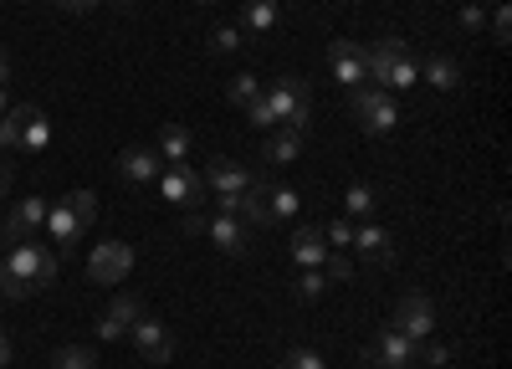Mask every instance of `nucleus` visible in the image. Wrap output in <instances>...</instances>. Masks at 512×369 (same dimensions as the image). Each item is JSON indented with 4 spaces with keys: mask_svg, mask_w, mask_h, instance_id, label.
I'll return each instance as SVG.
<instances>
[{
    "mask_svg": "<svg viewBox=\"0 0 512 369\" xmlns=\"http://www.w3.org/2000/svg\"><path fill=\"white\" fill-rule=\"evenodd\" d=\"M195 6H216V0H195Z\"/></svg>",
    "mask_w": 512,
    "mask_h": 369,
    "instance_id": "obj_45",
    "label": "nucleus"
},
{
    "mask_svg": "<svg viewBox=\"0 0 512 369\" xmlns=\"http://www.w3.org/2000/svg\"><path fill=\"white\" fill-rule=\"evenodd\" d=\"M323 241H328V252H349V241H354V221H349V216H344V221H328Z\"/></svg>",
    "mask_w": 512,
    "mask_h": 369,
    "instance_id": "obj_31",
    "label": "nucleus"
},
{
    "mask_svg": "<svg viewBox=\"0 0 512 369\" xmlns=\"http://www.w3.org/2000/svg\"><path fill=\"white\" fill-rule=\"evenodd\" d=\"M246 31H256V36L277 31V0H251L246 6Z\"/></svg>",
    "mask_w": 512,
    "mask_h": 369,
    "instance_id": "obj_27",
    "label": "nucleus"
},
{
    "mask_svg": "<svg viewBox=\"0 0 512 369\" xmlns=\"http://www.w3.org/2000/svg\"><path fill=\"white\" fill-rule=\"evenodd\" d=\"M62 272V257L52 252V246H36V241H21L11 246V252H0V298H31L41 293V287H52Z\"/></svg>",
    "mask_w": 512,
    "mask_h": 369,
    "instance_id": "obj_1",
    "label": "nucleus"
},
{
    "mask_svg": "<svg viewBox=\"0 0 512 369\" xmlns=\"http://www.w3.org/2000/svg\"><path fill=\"white\" fill-rule=\"evenodd\" d=\"M11 72H16V67H11V52L0 47V88H6V82H11Z\"/></svg>",
    "mask_w": 512,
    "mask_h": 369,
    "instance_id": "obj_40",
    "label": "nucleus"
},
{
    "mask_svg": "<svg viewBox=\"0 0 512 369\" xmlns=\"http://www.w3.org/2000/svg\"><path fill=\"white\" fill-rule=\"evenodd\" d=\"M118 175H123L128 185H154V180L164 175V159H159L154 144H128V149L118 154Z\"/></svg>",
    "mask_w": 512,
    "mask_h": 369,
    "instance_id": "obj_12",
    "label": "nucleus"
},
{
    "mask_svg": "<svg viewBox=\"0 0 512 369\" xmlns=\"http://www.w3.org/2000/svg\"><path fill=\"white\" fill-rule=\"evenodd\" d=\"M262 98H267V108H272V118L282 123V129H292V134L313 129V88L297 72H282Z\"/></svg>",
    "mask_w": 512,
    "mask_h": 369,
    "instance_id": "obj_4",
    "label": "nucleus"
},
{
    "mask_svg": "<svg viewBox=\"0 0 512 369\" xmlns=\"http://www.w3.org/2000/svg\"><path fill=\"white\" fill-rule=\"evenodd\" d=\"M180 231H185V236H205V216H200V211H185Z\"/></svg>",
    "mask_w": 512,
    "mask_h": 369,
    "instance_id": "obj_38",
    "label": "nucleus"
},
{
    "mask_svg": "<svg viewBox=\"0 0 512 369\" xmlns=\"http://www.w3.org/2000/svg\"><path fill=\"white\" fill-rule=\"evenodd\" d=\"M0 149H21V118H16V108L0 113Z\"/></svg>",
    "mask_w": 512,
    "mask_h": 369,
    "instance_id": "obj_34",
    "label": "nucleus"
},
{
    "mask_svg": "<svg viewBox=\"0 0 512 369\" xmlns=\"http://www.w3.org/2000/svg\"><path fill=\"white\" fill-rule=\"evenodd\" d=\"M241 47H246V31L241 26H216V31H210V52H216V57H231Z\"/></svg>",
    "mask_w": 512,
    "mask_h": 369,
    "instance_id": "obj_30",
    "label": "nucleus"
},
{
    "mask_svg": "<svg viewBox=\"0 0 512 369\" xmlns=\"http://www.w3.org/2000/svg\"><path fill=\"white\" fill-rule=\"evenodd\" d=\"M364 72H369L374 88H384V93H405V88H415L420 62H415V52L405 47L400 36H384V41H374V47H364Z\"/></svg>",
    "mask_w": 512,
    "mask_h": 369,
    "instance_id": "obj_2",
    "label": "nucleus"
},
{
    "mask_svg": "<svg viewBox=\"0 0 512 369\" xmlns=\"http://www.w3.org/2000/svg\"><path fill=\"white\" fill-rule=\"evenodd\" d=\"M226 98H231L236 108H251L256 98H262V82H256L251 72H236V77L226 82Z\"/></svg>",
    "mask_w": 512,
    "mask_h": 369,
    "instance_id": "obj_28",
    "label": "nucleus"
},
{
    "mask_svg": "<svg viewBox=\"0 0 512 369\" xmlns=\"http://www.w3.org/2000/svg\"><path fill=\"white\" fill-rule=\"evenodd\" d=\"M128 339H134V349L149 364H169V359H175V334H169L159 318H139L134 328H128Z\"/></svg>",
    "mask_w": 512,
    "mask_h": 369,
    "instance_id": "obj_11",
    "label": "nucleus"
},
{
    "mask_svg": "<svg viewBox=\"0 0 512 369\" xmlns=\"http://www.w3.org/2000/svg\"><path fill=\"white\" fill-rule=\"evenodd\" d=\"M267 180H251L246 190H241V200H236V216L246 221V226H267Z\"/></svg>",
    "mask_w": 512,
    "mask_h": 369,
    "instance_id": "obj_21",
    "label": "nucleus"
},
{
    "mask_svg": "<svg viewBox=\"0 0 512 369\" xmlns=\"http://www.w3.org/2000/svg\"><path fill=\"white\" fill-rule=\"evenodd\" d=\"M205 236L216 241V252H221V257H246V252H251V231H246V221H241V216L216 211V216L205 221Z\"/></svg>",
    "mask_w": 512,
    "mask_h": 369,
    "instance_id": "obj_13",
    "label": "nucleus"
},
{
    "mask_svg": "<svg viewBox=\"0 0 512 369\" xmlns=\"http://www.w3.org/2000/svg\"><path fill=\"white\" fill-rule=\"evenodd\" d=\"M292 257H297V267H323V262H328L323 231H318V226H297V231H292Z\"/></svg>",
    "mask_w": 512,
    "mask_h": 369,
    "instance_id": "obj_19",
    "label": "nucleus"
},
{
    "mask_svg": "<svg viewBox=\"0 0 512 369\" xmlns=\"http://www.w3.org/2000/svg\"><path fill=\"white\" fill-rule=\"evenodd\" d=\"M41 226H47V200L41 195H31V200H21L16 211L0 221V252H11V246H21V241H31Z\"/></svg>",
    "mask_w": 512,
    "mask_h": 369,
    "instance_id": "obj_8",
    "label": "nucleus"
},
{
    "mask_svg": "<svg viewBox=\"0 0 512 369\" xmlns=\"http://www.w3.org/2000/svg\"><path fill=\"white\" fill-rule=\"evenodd\" d=\"M11 108V98H6V88H0V113H6Z\"/></svg>",
    "mask_w": 512,
    "mask_h": 369,
    "instance_id": "obj_43",
    "label": "nucleus"
},
{
    "mask_svg": "<svg viewBox=\"0 0 512 369\" xmlns=\"http://www.w3.org/2000/svg\"><path fill=\"white\" fill-rule=\"evenodd\" d=\"M328 62H333V77H338V88H359V82H369V72H364V47L359 41H333L328 47Z\"/></svg>",
    "mask_w": 512,
    "mask_h": 369,
    "instance_id": "obj_15",
    "label": "nucleus"
},
{
    "mask_svg": "<svg viewBox=\"0 0 512 369\" xmlns=\"http://www.w3.org/2000/svg\"><path fill=\"white\" fill-rule=\"evenodd\" d=\"M246 118H251V129H262V134H267V129H277V118H272L267 98H256V103L246 108Z\"/></svg>",
    "mask_w": 512,
    "mask_h": 369,
    "instance_id": "obj_36",
    "label": "nucleus"
},
{
    "mask_svg": "<svg viewBox=\"0 0 512 369\" xmlns=\"http://www.w3.org/2000/svg\"><path fill=\"white\" fill-rule=\"evenodd\" d=\"M16 108V118H21V149L26 154H41L52 144V118H47V108H36V103H11Z\"/></svg>",
    "mask_w": 512,
    "mask_h": 369,
    "instance_id": "obj_17",
    "label": "nucleus"
},
{
    "mask_svg": "<svg viewBox=\"0 0 512 369\" xmlns=\"http://www.w3.org/2000/svg\"><path fill=\"white\" fill-rule=\"evenodd\" d=\"M93 216H98L93 190H62L57 200H47V231H52V241L62 246V252H72V246L82 241V231L93 226Z\"/></svg>",
    "mask_w": 512,
    "mask_h": 369,
    "instance_id": "obj_3",
    "label": "nucleus"
},
{
    "mask_svg": "<svg viewBox=\"0 0 512 369\" xmlns=\"http://www.w3.org/2000/svg\"><path fill=\"white\" fill-rule=\"evenodd\" d=\"M6 364H11V339L0 334V369H6Z\"/></svg>",
    "mask_w": 512,
    "mask_h": 369,
    "instance_id": "obj_42",
    "label": "nucleus"
},
{
    "mask_svg": "<svg viewBox=\"0 0 512 369\" xmlns=\"http://www.w3.org/2000/svg\"><path fill=\"white\" fill-rule=\"evenodd\" d=\"M52 369H98V354L82 349V344H67V349L52 354Z\"/></svg>",
    "mask_w": 512,
    "mask_h": 369,
    "instance_id": "obj_29",
    "label": "nucleus"
},
{
    "mask_svg": "<svg viewBox=\"0 0 512 369\" xmlns=\"http://www.w3.org/2000/svg\"><path fill=\"white\" fill-rule=\"evenodd\" d=\"M456 26H461V31H482V26H487V6H461Z\"/></svg>",
    "mask_w": 512,
    "mask_h": 369,
    "instance_id": "obj_37",
    "label": "nucleus"
},
{
    "mask_svg": "<svg viewBox=\"0 0 512 369\" xmlns=\"http://www.w3.org/2000/svg\"><path fill=\"white\" fill-rule=\"evenodd\" d=\"M487 26L497 36V47H507V41H512V11H507V0H497V11L487 16Z\"/></svg>",
    "mask_w": 512,
    "mask_h": 369,
    "instance_id": "obj_33",
    "label": "nucleus"
},
{
    "mask_svg": "<svg viewBox=\"0 0 512 369\" xmlns=\"http://www.w3.org/2000/svg\"><path fill=\"white\" fill-rule=\"evenodd\" d=\"M277 369H328V364H323V354H318V349H292Z\"/></svg>",
    "mask_w": 512,
    "mask_h": 369,
    "instance_id": "obj_35",
    "label": "nucleus"
},
{
    "mask_svg": "<svg viewBox=\"0 0 512 369\" xmlns=\"http://www.w3.org/2000/svg\"><path fill=\"white\" fill-rule=\"evenodd\" d=\"M292 293L303 298V303H318V298L328 293V277H323V267H303V272H297V282H292Z\"/></svg>",
    "mask_w": 512,
    "mask_h": 369,
    "instance_id": "obj_26",
    "label": "nucleus"
},
{
    "mask_svg": "<svg viewBox=\"0 0 512 369\" xmlns=\"http://www.w3.org/2000/svg\"><path fill=\"white\" fill-rule=\"evenodd\" d=\"M323 277H328V282H349V277H354V257H349V252H328Z\"/></svg>",
    "mask_w": 512,
    "mask_h": 369,
    "instance_id": "obj_32",
    "label": "nucleus"
},
{
    "mask_svg": "<svg viewBox=\"0 0 512 369\" xmlns=\"http://www.w3.org/2000/svg\"><path fill=\"white\" fill-rule=\"evenodd\" d=\"M190 129H180V123H169V129H159V139H154V149H159V159L164 164H190Z\"/></svg>",
    "mask_w": 512,
    "mask_h": 369,
    "instance_id": "obj_22",
    "label": "nucleus"
},
{
    "mask_svg": "<svg viewBox=\"0 0 512 369\" xmlns=\"http://www.w3.org/2000/svg\"><path fill=\"white\" fill-rule=\"evenodd\" d=\"M349 246H354V257H359L364 267H384V262H395V241H390V231L374 226V221H359Z\"/></svg>",
    "mask_w": 512,
    "mask_h": 369,
    "instance_id": "obj_14",
    "label": "nucleus"
},
{
    "mask_svg": "<svg viewBox=\"0 0 512 369\" xmlns=\"http://www.w3.org/2000/svg\"><path fill=\"white\" fill-rule=\"evenodd\" d=\"M98 0H57V11H72V16H88Z\"/></svg>",
    "mask_w": 512,
    "mask_h": 369,
    "instance_id": "obj_39",
    "label": "nucleus"
},
{
    "mask_svg": "<svg viewBox=\"0 0 512 369\" xmlns=\"http://www.w3.org/2000/svg\"><path fill=\"white\" fill-rule=\"evenodd\" d=\"M390 328H400L410 344H425V339L436 334V303L425 298V293H400V303H395V323H390Z\"/></svg>",
    "mask_w": 512,
    "mask_h": 369,
    "instance_id": "obj_6",
    "label": "nucleus"
},
{
    "mask_svg": "<svg viewBox=\"0 0 512 369\" xmlns=\"http://www.w3.org/2000/svg\"><path fill=\"white\" fill-rule=\"evenodd\" d=\"M297 154H303V134H292V129H282V123H277V134L262 144V159L277 170V164H292Z\"/></svg>",
    "mask_w": 512,
    "mask_h": 369,
    "instance_id": "obj_23",
    "label": "nucleus"
},
{
    "mask_svg": "<svg viewBox=\"0 0 512 369\" xmlns=\"http://www.w3.org/2000/svg\"><path fill=\"white\" fill-rule=\"evenodd\" d=\"M349 113L359 118V129H364L369 139L395 134V123H400V103H395V93L374 88V82H359V88H349Z\"/></svg>",
    "mask_w": 512,
    "mask_h": 369,
    "instance_id": "obj_5",
    "label": "nucleus"
},
{
    "mask_svg": "<svg viewBox=\"0 0 512 369\" xmlns=\"http://www.w3.org/2000/svg\"><path fill=\"white\" fill-rule=\"evenodd\" d=\"M344 205H349V216L354 221H374V211H379V195H374V185H349V195H344Z\"/></svg>",
    "mask_w": 512,
    "mask_h": 369,
    "instance_id": "obj_25",
    "label": "nucleus"
},
{
    "mask_svg": "<svg viewBox=\"0 0 512 369\" xmlns=\"http://www.w3.org/2000/svg\"><path fill=\"white\" fill-rule=\"evenodd\" d=\"M154 185L164 190V200H175L180 211H200V200L210 195L205 180L195 175V164H164V175H159Z\"/></svg>",
    "mask_w": 512,
    "mask_h": 369,
    "instance_id": "obj_7",
    "label": "nucleus"
},
{
    "mask_svg": "<svg viewBox=\"0 0 512 369\" xmlns=\"http://www.w3.org/2000/svg\"><path fill=\"white\" fill-rule=\"evenodd\" d=\"M128 272H134V246H128V241H103V246H93V257H88V277H93V282L113 287V282H123Z\"/></svg>",
    "mask_w": 512,
    "mask_h": 369,
    "instance_id": "obj_9",
    "label": "nucleus"
},
{
    "mask_svg": "<svg viewBox=\"0 0 512 369\" xmlns=\"http://www.w3.org/2000/svg\"><path fill=\"white\" fill-rule=\"evenodd\" d=\"M11 195V164H0V200Z\"/></svg>",
    "mask_w": 512,
    "mask_h": 369,
    "instance_id": "obj_41",
    "label": "nucleus"
},
{
    "mask_svg": "<svg viewBox=\"0 0 512 369\" xmlns=\"http://www.w3.org/2000/svg\"><path fill=\"white\" fill-rule=\"evenodd\" d=\"M420 77L431 82L436 93H456V88H461V62L446 57V52H441V57H425V62H420Z\"/></svg>",
    "mask_w": 512,
    "mask_h": 369,
    "instance_id": "obj_20",
    "label": "nucleus"
},
{
    "mask_svg": "<svg viewBox=\"0 0 512 369\" xmlns=\"http://www.w3.org/2000/svg\"><path fill=\"white\" fill-rule=\"evenodd\" d=\"M472 6H487V0H472Z\"/></svg>",
    "mask_w": 512,
    "mask_h": 369,
    "instance_id": "obj_46",
    "label": "nucleus"
},
{
    "mask_svg": "<svg viewBox=\"0 0 512 369\" xmlns=\"http://www.w3.org/2000/svg\"><path fill=\"white\" fill-rule=\"evenodd\" d=\"M364 359L379 364V369H415V364H420V359H415V344L400 334V328H379L374 344L364 349Z\"/></svg>",
    "mask_w": 512,
    "mask_h": 369,
    "instance_id": "obj_10",
    "label": "nucleus"
},
{
    "mask_svg": "<svg viewBox=\"0 0 512 369\" xmlns=\"http://www.w3.org/2000/svg\"><path fill=\"white\" fill-rule=\"evenodd\" d=\"M297 211H303V195H297L292 185L267 190V221H297Z\"/></svg>",
    "mask_w": 512,
    "mask_h": 369,
    "instance_id": "obj_24",
    "label": "nucleus"
},
{
    "mask_svg": "<svg viewBox=\"0 0 512 369\" xmlns=\"http://www.w3.org/2000/svg\"><path fill=\"white\" fill-rule=\"evenodd\" d=\"M200 180H205V190H210V195H241L256 175H251V170H241V164H231V159H210Z\"/></svg>",
    "mask_w": 512,
    "mask_h": 369,
    "instance_id": "obj_18",
    "label": "nucleus"
},
{
    "mask_svg": "<svg viewBox=\"0 0 512 369\" xmlns=\"http://www.w3.org/2000/svg\"><path fill=\"white\" fill-rule=\"evenodd\" d=\"M113 6H139V0H113Z\"/></svg>",
    "mask_w": 512,
    "mask_h": 369,
    "instance_id": "obj_44",
    "label": "nucleus"
},
{
    "mask_svg": "<svg viewBox=\"0 0 512 369\" xmlns=\"http://www.w3.org/2000/svg\"><path fill=\"white\" fill-rule=\"evenodd\" d=\"M139 318H144V303H139V298H128V293H123V298H113V308L98 318V339H103V344L128 339V328H134Z\"/></svg>",
    "mask_w": 512,
    "mask_h": 369,
    "instance_id": "obj_16",
    "label": "nucleus"
}]
</instances>
